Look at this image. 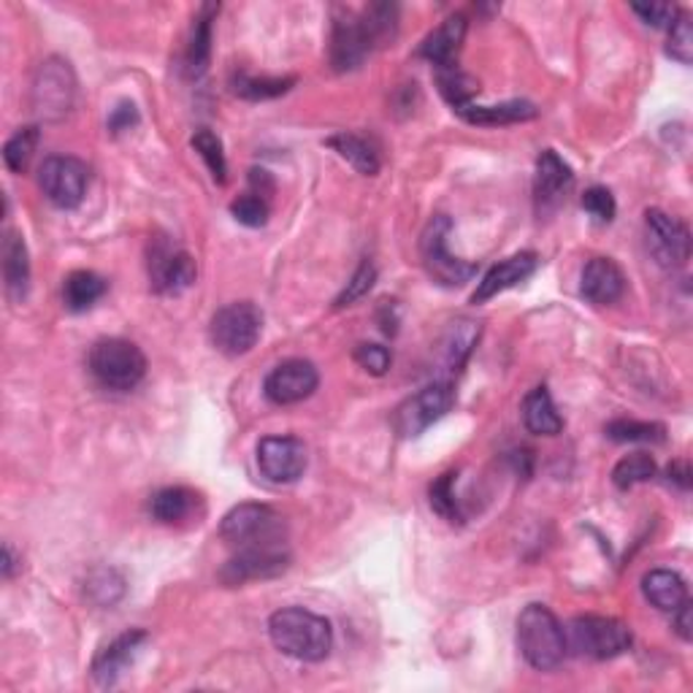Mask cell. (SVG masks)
<instances>
[{"instance_id": "cell-19", "label": "cell", "mask_w": 693, "mask_h": 693, "mask_svg": "<svg viewBox=\"0 0 693 693\" xmlns=\"http://www.w3.org/2000/svg\"><path fill=\"white\" fill-rule=\"evenodd\" d=\"M144 642H146V632H141V629L119 634L115 642H109V645H106L93 661L95 683L115 685L119 680V674L128 669V663H133L136 653H139V647L144 645Z\"/></svg>"}, {"instance_id": "cell-2", "label": "cell", "mask_w": 693, "mask_h": 693, "mask_svg": "<svg viewBox=\"0 0 693 693\" xmlns=\"http://www.w3.org/2000/svg\"><path fill=\"white\" fill-rule=\"evenodd\" d=\"M518 647L537 672H553L566 658V632L555 612L544 604H528L518 618Z\"/></svg>"}, {"instance_id": "cell-48", "label": "cell", "mask_w": 693, "mask_h": 693, "mask_svg": "<svg viewBox=\"0 0 693 693\" xmlns=\"http://www.w3.org/2000/svg\"><path fill=\"white\" fill-rule=\"evenodd\" d=\"M674 629H678V634L683 636L685 642L691 639V601H683V604L674 610Z\"/></svg>"}, {"instance_id": "cell-36", "label": "cell", "mask_w": 693, "mask_h": 693, "mask_svg": "<svg viewBox=\"0 0 693 693\" xmlns=\"http://www.w3.org/2000/svg\"><path fill=\"white\" fill-rule=\"evenodd\" d=\"M656 471L658 466L647 453H632V456L621 458L615 469H612V482H615V488H621V491H629V488L653 480Z\"/></svg>"}, {"instance_id": "cell-33", "label": "cell", "mask_w": 693, "mask_h": 693, "mask_svg": "<svg viewBox=\"0 0 693 693\" xmlns=\"http://www.w3.org/2000/svg\"><path fill=\"white\" fill-rule=\"evenodd\" d=\"M436 82H439V93L445 95L447 104H450L456 111L463 109V106H469L471 101H474L477 90H480L469 73L458 71V66L439 68V73H436Z\"/></svg>"}, {"instance_id": "cell-23", "label": "cell", "mask_w": 693, "mask_h": 693, "mask_svg": "<svg viewBox=\"0 0 693 693\" xmlns=\"http://www.w3.org/2000/svg\"><path fill=\"white\" fill-rule=\"evenodd\" d=\"M3 280L5 290L14 301H22L31 287V260L20 233L9 231L3 238Z\"/></svg>"}, {"instance_id": "cell-15", "label": "cell", "mask_w": 693, "mask_h": 693, "mask_svg": "<svg viewBox=\"0 0 693 693\" xmlns=\"http://www.w3.org/2000/svg\"><path fill=\"white\" fill-rule=\"evenodd\" d=\"M290 564L287 550H282L277 542H260L249 544L242 553L233 555L228 564L220 572V579L225 585H244L249 579H266L282 575Z\"/></svg>"}, {"instance_id": "cell-6", "label": "cell", "mask_w": 693, "mask_h": 693, "mask_svg": "<svg viewBox=\"0 0 693 693\" xmlns=\"http://www.w3.org/2000/svg\"><path fill=\"white\" fill-rule=\"evenodd\" d=\"M263 333V312L252 301H233L214 312L212 326H209V339L223 355L238 357L247 355L258 344Z\"/></svg>"}, {"instance_id": "cell-24", "label": "cell", "mask_w": 693, "mask_h": 693, "mask_svg": "<svg viewBox=\"0 0 693 693\" xmlns=\"http://www.w3.org/2000/svg\"><path fill=\"white\" fill-rule=\"evenodd\" d=\"M642 590H645V599L663 612H674L683 601H689V585H685V579L678 572L669 569H653L650 575H645Z\"/></svg>"}, {"instance_id": "cell-14", "label": "cell", "mask_w": 693, "mask_h": 693, "mask_svg": "<svg viewBox=\"0 0 693 693\" xmlns=\"http://www.w3.org/2000/svg\"><path fill=\"white\" fill-rule=\"evenodd\" d=\"M306 445L295 436H266L258 445L260 474L277 485H290L306 471Z\"/></svg>"}, {"instance_id": "cell-21", "label": "cell", "mask_w": 693, "mask_h": 693, "mask_svg": "<svg viewBox=\"0 0 693 693\" xmlns=\"http://www.w3.org/2000/svg\"><path fill=\"white\" fill-rule=\"evenodd\" d=\"M463 38H466V16L463 14H453L436 27L434 33L423 38L420 44L418 55L423 60L434 62L436 68H453L458 60V52L463 47Z\"/></svg>"}, {"instance_id": "cell-38", "label": "cell", "mask_w": 693, "mask_h": 693, "mask_svg": "<svg viewBox=\"0 0 693 693\" xmlns=\"http://www.w3.org/2000/svg\"><path fill=\"white\" fill-rule=\"evenodd\" d=\"M87 596L101 607L117 604L125 596V579L117 569H95L87 577Z\"/></svg>"}, {"instance_id": "cell-9", "label": "cell", "mask_w": 693, "mask_h": 693, "mask_svg": "<svg viewBox=\"0 0 693 693\" xmlns=\"http://www.w3.org/2000/svg\"><path fill=\"white\" fill-rule=\"evenodd\" d=\"M87 181L90 168L71 155H52L38 168V185L58 209H77L84 201Z\"/></svg>"}, {"instance_id": "cell-20", "label": "cell", "mask_w": 693, "mask_h": 693, "mask_svg": "<svg viewBox=\"0 0 693 693\" xmlns=\"http://www.w3.org/2000/svg\"><path fill=\"white\" fill-rule=\"evenodd\" d=\"M572 185H575V174H572L569 163L559 152L544 150L537 157V179H533V192H537L539 207H555L569 192Z\"/></svg>"}, {"instance_id": "cell-13", "label": "cell", "mask_w": 693, "mask_h": 693, "mask_svg": "<svg viewBox=\"0 0 693 693\" xmlns=\"http://www.w3.org/2000/svg\"><path fill=\"white\" fill-rule=\"evenodd\" d=\"M277 531H280V518L266 504H238L220 522V537L231 544H242V548L277 542Z\"/></svg>"}, {"instance_id": "cell-18", "label": "cell", "mask_w": 693, "mask_h": 693, "mask_svg": "<svg viewBox=\"0 0 693 693\" xmlns=\"http://www.w3.org/2000/svg\"><path fill=\"white\" fill-rule=\"evenodd\" d=\"M537 266H539L537 252H518L513 255V258L502 260V263H496L485 277H482V282L477 285L471 301H474V304H485V301H491L493 295L504 293V290L515 287L518 282L528 280V277L537 271Z\"/></svg>"}, {"instance_id": "cell-35", "label": "cell", "mask_w": 693, "mask_h": 693, "mask_svg": "<svg viewBox=\"0 0 693 693\" xmlns=\"http://www.w3.org/2000/svg\"><path fill=\"white\" fill-rule=\"evenodd\" d=\"M480 342V322L474 320H458L453 322L450 333H447V363L453 372H461L466 357L471 355L474 344Z\"/></svg>"}, {"instance_id": "cell-45", "label": "cell", "mask_w": 693, "mask_h": 693, "mask_svg": "<svg viewBox=\"0 0 693 693\" xmlns=\"http://www.w3.org/2000/svg\"><path fill=\"white\" fill-rule=\"evenodd\" d=\"M632 11L639 16L642 22H645V25H653V27H669L674 22V16H678V9L669 3H650V5L634 3Z\"/></svg>"}, {"instance_id": "cell-37", "label": "cell", "mask_w": 693, "mask_h": 693, "mask_svg": "<svg viewBox=\"0 0 693 693\" xmlns=\"http://www.w3.org/2000/svg\"><path fill=\"white\" fill-rule=\"evenodd\" d=\"M192 146H196L198 155L203 157V163H207V168L212 172L214 181L225 185V179H228V163H225L223 141H220L209 128H201L192 136Z\"/></svg>"}, {"instance_id": "cell-32", "label": "cell", "mask_w": 693, "mask_h": 693, "mask_svg": "<svg viewBox=\"0 0 693 693\" xmlns=\"http://www.w3.org/2000/svg\"><path fill=\"white\" fill-rule=\"evenodd\" d=\"M38 139H42V133H38V125H27V128H20L9 141H5L3 161H5V168H9L11 174L25 172L27 163L33 161V152H36Z\"/></svg>"}, {"instance_id": "cell-27", "label": "cell", "mask_w": 693, "mask_h": 693, "mask_svg": "<svg viewBox=\"0 0 693 693\" xmlns=\"http://www.w3.org/2000/svg\"><path fill=\"white\" fill-rule=\"evenodd\" d=\"M198 507V493L190 491V488H163L152 496L150 502V513L157 522H166V526H176V522L192 518Z\"/></svg>"}, {"instance_id": "cell-25", "label": "cell", "mask_w": 693, "mask_h": 693, "mask_svg": "<svg viewBox=\"0 0 693 693\" xmlns=\"http://www.w3.org/2000/svg\"><path fill=\"white\" fill-rule=\"evenodd\" d=\"M328 146H331L339 157H344V161L363 176H374L379 172V166H383L377 144H374L372 139H366V136L339 133L328 139Z\"/></svg>"}, {"instance_id": "cell-28", "label": "cell", "mask_w": 693, "mask_h": 693, "mask_svg": "<svg viewBox=\"0 0 693 693\" xmlns=\"http://www.w3.org/2000/svg\"><path fill=\"white\" fill-rule=\"evenodd\" d=\"M361 25L366 33L372 49L390 47L399 36V5L394 3H372L361 11Z\"/></svg>"}, {"instance_id": "cell-17", "label": "cell", "mask_w": 693, "mask_h": 693, "mask_svg": "<svg viewBox=\"0 0 693 693\" xmlns=\"http://www.w3.org/2000/svg\"><path fill=\"white\" fill-rule=\"evenodd\" d=\"M626 290V277H623L621 266L610 258H594L583 269V280H579V293L585 301L596 306L615 304Z\"/></svg>"}, {"instance_id": "cell-44", "label": "cell", "mask_w": 693, "mask_h": 693, "mask_svg": "<svg viewBox=\"0 0 693 693\" xmlns=\"http://www.w3.org/2000/svg\"><path fill=\"white\" fill-rule=\"evenodd\" d=\"M583 209L590 218L599 220V223H612L618 212L615 198H612V192L607 187H590V190H585Z\"/></svg>"}, {"instance_id": "cell-4", "label": "cell", "mask_w": 693, "mask_h": 693, "mask_svg": "<svg viewBox=\"0 0 693 693\" xmlns=\"http://www.w3.org/2000/svg\"><path fill=\"white\" fill-rule=\"evenodd\" d=\"M634 636L626 623L604 615H579L569 623V636L566 647L577 656L594 658V661H610V658L623 656L632 647Z\"/></svg>"}, {"instance_id": "cell-46", "label": "cell", "mask_w": 693, "mask_h": 693, "mask_svg": "<svg viewBox=\"0 0 693 693\" xmlns=\"http://www.w3.org/2000/svg\"><path fill=\"white\" fill-rule=\"evenodd\" d=\"M136 125H139V111H136V106L130 104V101H122V104L111 111L109 128L115 130V133H122V130L136 128Z\"/></svg>"}, {"instance_id": "cell-49", "label": "cell", "mask_w": 693, "mask_h": 693, "mask_svg": "<svg viewBox=\"0 0 693 693\" xmlns=\"http://www.w3.org/2000/svg\"><path fill=\"white\" fill-rule=\"evenodd\" d=\"M678 482L680 488H689L691 485V471H689V463H672L669 466V482Z\"/></svg>"}, {"instance_id": "cell-29", "label": "cell", "mask_w": 693, "mask_h": 693, "mask_svg": "<svg viewBox=\"0 0 693 693\" xmlns=\"http://www.w3.org/2000/svg\"><path fill=\"white\" fill-rule=\"evenodd\" d=\"M218 11L220 5H203L201 14L192 22L190 44H187V71L192 77H201L209 68V60H212V22Z\"/></svg>"}, {"instance_id": "cell-3", "label": "cell", "mask_w": 693, "mask_h": 693, "mask_svg": "<svg viewBox=\"0 0 693 693\" xmlns=\"http://www.w3.org/2000/svg\"><path fill=\"white\" fill-rule=\"evenodd\" d=\"M90 372L104 388L125 394L146 377V357L128 339H101L90 350Z\"/></svg>"}, {"instance_id": "cell-16", "label": "cell", "mask_w": 693, "mask_h": 693, "mask_svg": "<svg viewBox=\"0 0 693 693\" xmlns=\"http://www.w3.org/2000/svg\"><path fill=\"white\" fill-rule=\"evenodd\" d=\"M372 44H368L366 33H363L361 16L352 11H342L333 20L331 33V62L337 71H355L363 66V60L372 55Z\"/></svg>"}, {"instance_id": "cell-5", "label": "cell", "mask_w": 693, "mask_h": 693, "mask_svg": "<svg viewBox=\"0 0 693 693\" xmlns=\"http://www.w3.org/2000/svg\"><path fill=\"white\" fill-rule=\"evenodd\" d=\"M453 223L445 214H436L420 236V258L431 280L445 287H458L477 274V266L450 252Z\"/></svg>"}, {"instance_id": "cell-34", "label": "cell", "mask_w": 693, "mask_h": 693, "mask_svg": "<svg viewBox=\"0 0 693 693\" xmlns=\"http://www.w3.org/2000/svg\"><path fill=\"white\" fill-rule=\"evenodd\" d=\"M607 436L612 442H642V445H661L667 439V428L661 423L647 420H612L607 425Z\"/></svg>"}, {"instance_id": "cell-40", "label": "cell", "mask_w": 693, "mask_h": 693, "mask_svg": "<svg viewBox=\"0 0 693 693\" xmlns=\"http://www.w3.org/2000/svg\"><path fill=\"white\" fill-rule=\"evenodd\" d=\"M231 214L236 223L247 225V228H263L269 223V201L255 192H244L231 203Z\"/></svg>"}, {"instance_id": "cell-31", "label": "cell", "mask_w": 693, "mask_h": 693, "mask_svg": "<svg viewBox=\"0 0 693 693\" xmlns=\"http://www.w3.org/2000/svg\"><path fill=\"white\" fill-rule=\"evenodd\" d=\"M233 93L244 101H269L285 95L295 84L293 77H249V73H236L233 77Z\"/></svg>"}, {"instance_id": "cell-8", "label": "cell", "mask_w": 693, "mask_h": 693, "mask_svg": "<svg viewBox=\"0 0 693 693\" xmlns=\"http://www.w3.org/2000/svg\"><path fill=\"white\" fill-rule=\"evenodd\" d=\"M33 109L38 117L58 122L73 109V98H77V77H73L71 66L62 58H49L38 66L36 79H33Z\"/></svg>"}, {"instance_id": "cell-50", "label": "cell", "mask_w": 693, "mask_h": 693, "mask_svg": "<svg viewBox=\"0 0 693 693\" xmlns=\"http://www.w3.org/2000/svg\"><path fill=\"white\" fill-rule=\"evenodd\" d=\"M0 572H3L5 579L14 577L16 555H14V550H11V544H3V561H0Z\"/></svg>"}, {"instance_id": "cell-22", "label": "cell", "mask_w": 693, "mask_h": 693, "mask_svg": "<svg viewBox=\"0 0 693 693\" xmlns=\"http://www.w3.org/2000/svg\"><path fill=\"white\" fill-rule=\"evenodd\" d=\"M522 423L537 436H555L564 428V418L559 414L553 396H550V390L544 385L533 388L522 399Z\"/></svg>"}, {"instance_id": "cell-12", "label": "cell", "mask_w": 693, "mask_h": 693, "mask_svg": "<svg viewBox=\"0 0 693 693\" xmlns=\"http://www.w3.org/2000/svg\"><path fill=\"white\" fill-rule=\"evenodd\" d=\"M317 385H320V374H317L315 363L304 361V357H290L271 368L263 383V394L271 404L290 407L309 399Z\"/></svg>"}, {"instance_id": "cell-10", "label": "cell", "mask_w": 693, "mask_h": 693, "mask_svg": "<svg viewBox=\"0 0 693 693\" xmlns=\"http://www.w3.org/2000/svg\"><path fill=\"white\" fill-rule=\"evenodd\" d=\"M146 269H150V285L155 287L157 293H181V290L190 287L198 277L192 255L185 252L181 247H176L172 238L166 236L152 238Z\"/></svg>"}, {"instance_id": "cell-41", "label": "cell", "mask_w": 693, "mask_h": 693, "mask_svg": "<svg viewBox=\"0 0 693 693\" xmlns=\"http://www.w3.org/2000/svg\"><path fill=\"white\" fill-rule=\"evenodd\" d=\"M453 482H456V471H447L439 480L431 485V507L447 518L450 522H461V509H458L456 491H453Z\"/></svg>"}, {"instance_id": "cell-30", "label": "cell", "mask_w": 693, "mask_h": 693, "mask_svg": "<svg viewBox=\"0 0 693 693\" xmlns=\"http://www.w3.org/2000/svg\"><path fill=\"white\" fill-rule=\"evenodd\" d=\"M104 295L106 280L95 274V271H71L66 277V285H62V301H66V309L71 312H87Z\"/></svg>"}, {"instance_id": "cell-7", "label": "cell", "mask_w": 693, "mask_h": 693, "mask_svg": "<svg viewBox=\"0 0 693 693\" xmlns=\"http://www.w3.org/2000/svg\"><path fill=\"white\" fill-rule=\"evenodd\" d=\"M456 404V390L450 383H431L396 407L394 428L401 439H414L428 431L436 420L445 418Z\"/></svg>"}, {"instance_id": "cell-11", "label": "cell", "mask_w": 693, "mask_h": 693, "mask_svg": "<svg viewBox=\"0 0 693 693\" xmlns=\"http://www.w3.org/2000/svg\"><path fill=\"white\" fill-rule=\"evenodd\" d=\"M647 247L663 269H683L691 258V233L678 218H669L661 209L645 214Z\"/></svg>"}, {"instance_id": "cell-47", "label": "cell", "mask_w": 693, "mask_h": 693, "mask_svg": "<svg viewBox=\"0 0 693 693\" xmlns=\"http://www.w3.org/2000/svg\"><path fill=\"white\" fill-rule=\"evenodd\" d=\"M249 187H252L249 192L266 198V201H269L271 192H274V181H271L269 172H258V168H252V172H249Z\"/></svg>"}, {"instance_id": "cell-39", "label": "cell", "mask_w": 693, "mask_h": 693, "mask_svg": "<svg viewBox=\"0 0 693 693\" xmlns=\"http://www.w3.org/2000/svg\"><path fill=\"white\" fill-rule=\"evenodd\" d=\"M669 58H674L683 66H691L693 60V25L689 11H678L674 22L669 25V44H667Z\"/></svg>"}, {"instance_id": "cell-43", "label": "cell", "mask_w": 693, "mask_h": 693, "mask_svg": "<svg viewBox=\"0 0 693 693\" xmlns=\"http://www.w3.org/2000/svg\"><path fill=\"white\" fill-rule=\"evenodd\" d=\"M352 357H355V363L363 372L374 374V377H383L390 368V363H394V355H390L388 346L383 344H357Z\"/></svg>"}, {"instance_id": "cell-26", "label": "cell", "mask_w": 693, "mask_h": 693, "mask_svg": "<svg viewBox=\"0 0 693 693\" xmlns=\"http://www.w3.org/2000/svg\"><path fill=\"white\" fill-rule=\"evenodd\" d=\"M466 122L471 125H485V128H498V125H518L528 122V119L537 117V106L528 104V101H507V104L498 106H463L458 109Z\"/></svg>"}, {"instance_id": "cell-42", "label": "cell", "mask_w": 693, "mask_h": 693, "mask_svg": "<svg viewBox=\"0 0 693 693\" xmlns=\"http://www.w3.org/2000/svg\"><path fill=\"white\" fill-rule=\"evenodd\" d=\"M374 280H377V269H374L372 263H361L357 266V271L352 274V280L346 282V287L339 293L337 298V309H342V306H350L355 304L357 298H363V295L368 293V290L374 287Z\"/></svg>"}, {"instance_id": "cell-1", "label": "cell", "mask_w": 693, "mask_h": 693, "mask_svg": "<svg viewBox=\"0 0 693 693\" xmlns=\"http://www.w3.org/2000/svg\"><path fill=\"white\" fill-rule=\"evenodd\" d=\"M269 636L277 650L306 663L326 661L333 647L331 623L304 607L277 610L269 618Z\"/></svg>"}]
</instances>
